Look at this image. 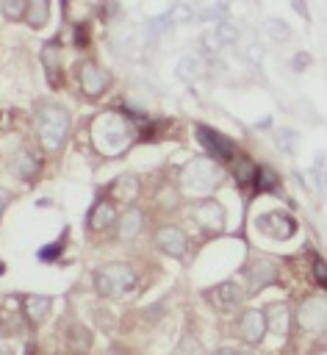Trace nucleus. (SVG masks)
Instances as JSON below:
<instances>
[{
    "mask_svg": "<svg viewBox=\"0 0 327 355\" xmlns=\"http://www.w3.org/2000/svg\"><path fill=\"white\" fill-rule=\"evenodd\" d=\"M36 122V133H39V144L44 153H58L69 136V111L58 103H42L33 114Z\"/></svg>",
    "mask_w": 327,
    "mask_h": 355,
    "instance_id": "1",
    "label": "nucleus"
},
{
    "mask_svg": "<svg viewBox=\"0 0 327 355\" xmlns=\"http://www.w3.org/2000/svg\"><path fill=\"white\" fill-rule=\"evenodd\" d=\"M91 139L103 153H119L130 144L133 139V128L122 114H100L91 122Z\"/></svg>",
    "mask_w": 327,
    "mask_h": 355,
    "instance_id": "2",
    "label": "nucleus"
},
{
    "mask_svg": "<svg viewBox=\"0 0 327 355\" xmlns=\"http://www.w3.org/2000/svg\"><path fill=\"white\" fill-rule=\"evenodd\" d=\"M222 178H224L222 166L208 155L191 158L180 172V180L188 191H213V189L222 186Z\"/></svg>",
    "mask_w": 327,
    "mask_h": 355,
    "instance_id": "3",
    "label": "nucleus"
},
{
    "mask_svg": "<svg viewBox=\"0 0 327 355\" xmlns=\"http://www.w3.org/2000/svg\"><path fill=\"white\" fill-rule=\"evenodd\" d=\"M136 286V272L130 263L125 261H114V263H105L94 272V288L103 294V297H122L127 294L130 288Z\"/></svg>",
    "mask_w": 327,
    "mask_h": 355,
    "instance_id": "4",
    "label": "nucleus"
},
{
    "mask_svg": "<svg viewBox=\"0 0 327 355\" xmlns=\"http://www.w3.org/2000/svg\"><path fill=\"white\" fill-rule=\"evenodd\" d=\"M297 327L305 333H327V297H305L297 308Z\"/></svg>",
    "mask_w": 327,
    "mask_h": 355,
    "instance_id": "5",
    "label": "nucleus"
},
{
    "mask_svg": "<svg viewBox=\"0 0 327 355\" xmlns=\"http://www.w3.org/2000/svg\"><path fill=\"white\" fill-rule=\"evenodd\" d=\"M191 219L208 230V233H219L224 227V205L213 197H205V200H197L191 205Z\"/></svg>",
    "mask_w": 327,
    "mask_h": 355,
    "instance_id": "6",
    "label": "nucleus"
},
{
    "mask_svg": "<svg viewBox=\"0 0 327 355\" xmlns=\"http://www.w3.org/2000/svg\"><path fill=\"white\" fill-rule=\"evenodd\" d=\"M78 83L86 97H103L105 89L111 86V75L97 61H83L78 69Z\"/></svg>",
    "mask_w": 327,
    "mask_h": 355,
    "instance_id": "7",
    "label": "nucleus"
},
{
    "mask_svg": "<svg viewBox=\"0 0 327 355\" xmlns=\"http://www.w3.org/2000/svg\"><path fill=\"white\" fill-rule=\"evenodd\" d=\"M255 227H258L263 236L283 241V239H291V236H294L297 222H294L285 211H266V214H260V216L255 219Z\"/></svg>",
    "mask_w": 327,
    "mask_h": 355,
    "instance_id": "8",
    "label": "nucleus"
},
{
    "mask_svg": "<svg viewBox=\"0 0 327 355\" xmlns=\"http://www.w3.org/2000/svg\"><path fill=\"white\" fill-rule=\"evenodd\" d=\"M197 139L208 150V158H230L233 161V141L227 136H222L219 130H213L208 125H197Z\"/></svg>",
    "mask_w": 327,
    "mask_h": 355,
    "instance_id": "9",
    "label": "nucleus"
},
{
    "mask_svg": "<svg viewBox=\"0 0 327 355\" xmlns=\"http://www.w3.org/2000/svg\"><path fill=\"white\" fill-rule=\"evenodd\" d=\"M238 336L249 347L260 344L263 336H266V316H263V311H255V308L252 311H244L241 319H238Z\"/></svg>",
    "mask_w": 327,
    "mask_h": 355,
    "instance_id": "10",
    "label": "nucleus"
},
{
    "mask_svg": "<svg viewBox=\"0 0 327 355\" xmlns=\"http://www.w3.org/2000/svg\"><path fill=\"white\" fill-rule=\"evenodd\" d=\"M155 247H158L164 255L183 258V255H186V247H188V239H186V233H183L180 227L166 225V227H161V230L155 233Z\"/></svg>",
    "mask_w": 327,
    "mask_h": 355,
    "instance_id": "11",
    "label": "nucleus"
},
{
    "mask_svg": "<svg viewBox=\"0 0 327 355\" xmlns=\"http://www.w3.org/2000/svg\"><path fill=\"white\" fill-rule=\"evenodd\" d=\"M8 172L19 180H36L39 172H42V161L39 155H33L30 150H17L8 161Z\"/></svg>",
    "mask_w": 327,
    "mask_h": 355,
    "instance_id": "12",
    "label": "nucleus"
},
{
    "mask_svg": "<svg viewBox=\"0 0 327 355\" xmlns=\"http://www.w3.org/2000/svg\"><path fill=\"white\" fill-rule=\"evenodd\" d=\"M222 313H227V311H233V308H238L241 305V300H244V294L238 291V286L236 283H219V286H213L208 294H205Z\"/></svg>",
    "mask_w": 327,
    "mask_h": 355,
    "instance_id": "13",
    "label": "nucleus"
},
{
    "mask_svg": "<svg viewBox=\"0 0 327 355\" xmlns=\"http://www.w3.org/2000/svg\"><path fill=\"white\" fill-rule=\"evenodd\" d=\"M263 316H266V333H274L280 338L288 336V330H291V311H288L285 302H272L263 311Z\"/></svg>",
    "mask_w": 327,
    "mask_h": 355,
    "instance_id": "14",
    "label": "nucleus"
},
{
    "mask_svg": "<svg viewBox=\"0 0 327 355\" xmlns=\"http://www.w3.org/2000/svg\"><path fill=\"white\" fill-rule=\"evenodd\" d=\"M141 225H144V214L139 208H127L116 222V233L122 241H133L141 233Z\"/></svg>",
    "mask_w": 327,
    "mask_h": 355,
    "instance_id": "15",
    "label": "nucleus"
},
{
    "mask_svg": "<svg viewBox=\"0 0 327 355\" xmlns=\"http://www.w3.org/2000/svg\"><path fill=\"white\" fill-rule=\"evenodd\" d=\"M247 277H249V291L258 294L263 286H269L277 277V266L269 261H258V263H252V269H247Z\"/></svg>",
    "mask_w": 327,
    "mask_h": 355,
    "instance_id": "16",
    "label": "nucleus"
},
{
    "mask_svg": "<svg viewBox=\"0 0 327 355\" xmlns=\"http://www.w3.org/2000/svg\"><path fill=\"white\" fill-rule=\"evenodd\" d=\"M139 180L133 178V175H122V178H116L114 183H111V197L114 200H119V202H127V205H133L136 202V197H139Z\"/></svg>",
    "mask_w": 327,
    "mask_h": 355,
    "instance_id": "17",
    "label": "nucleus"
},
{
    "mask_svg": "<svg viewBox=\"0 0 327 355\" xmlns=\"http://www.w3.org/2000/svg\"><path fill=\"white\" fill-rule=\"evenodd\" d=\"M50 308H53V300H50V297L28 294V297L22 300V311H25V316H28V322H30V324L44 322V316L50 313Z\"/></svg>",
    "mask_w": 327,
    "mask_h": 355,
    "instance_id": "18",
    "label": "nucleus"
},
{
    "mask_svg": "<svg viewBox=\"0 0 327 355\" xmlns=\"http://www.w3.org/2000/svg\"><path fill=\"white\" fill-rule=\"evenodd\" d=\"M116 222V208H114V202H108V200H100L91 211H89V227L91 230H105V227H111Z\"/></svg>",
    "mask_w": 327,
    "mask_h": 355,
    "instance_id": "19",
    "label": "nucleus"
},
{
    "mask_svg": "<svg viewBox=\"0 0 327 355\" xmlns=\"http://www.w3.org/2000/svg\"><path fill=\"white\" fill-rule=\"evenodd\" d=\"M202 75H205V61H202L200 55L188 53V55H183V58L177 61V78H183V80H197V78H202Z\"/></svg>",
    "mask_w": 327,
    "mask_h": 355,
    "instance_id": "20",
    "label": "nucleus"
},
{
    "mask_svg": "<svg viewBox=\"0 0 327 355\" xmlns=\"http://www.w3.org/2000/svg\"><path fill=\"white\" fill-rule=\"evenodd\" d=\"M47 19H50V3L47 0H30L28 11H25V22L33 28H42Z\"/></svg>",
    "mask_w": 327,
    "mask_h": 355,
    "instance_id": "21",
    "label": "nucleus"
},
{
    "mask_svg": "<svg viewBox=\"0 0 327 355\" xmlns=\"http://www.w3.org/2000/svg\"><path fill=\"white\" fill-rule=\"evenodd\" d=\"M42 61H44V69H47V78L50 80H58V64H61V58H58V44L55 42H47L44 47H42Z\"/></svg>",
    "mask_w": 327,
    "mask_h": 355,
    "instance_id": "22",
    "label": "nucleus"
},
{
    "mask_svg": "<svg viewBox=\"0 0 327 355\" xmlns=\"http://www.w3.org/2000/svg\"><path fill=\"white\" fill-rule=\"evenodd\" d=\"M67 341H69V347H75L78 352H86L89 349V344H91V336H89V330L83 327V324H69L67 327Z\"/></svg>",
    "mask_w": 327,
    "mask_h": 355,
    "instance_id": "23",
    "label": "nucleus"
},
{
    "mask_svg": "<svg viewBox=\"0 0 327 355\" xmlns=\"http://www.w3.org/2000/svg\"><path fill=\"white\" fill-rule=\"evenodd\" d=\"M230 169H233V175H236L238 183H249V180L255 183V172H258V169L252 166L249 158H233V161H230Z\"/></svg>",
    "mask_w": 327,
    "mask_h": 355,
    "instance_id": "24",
    "label": "nucleus"
},
{
    "mask_svg": "<svg viewBox=\"0 0 327 355\" xmlns=\"http://www.w3.org/2000/svg\"><path fill=\"white\" fill-rule=\"evenodd\" d=\"M0 11L8 17V19H25V11H28V3L25 0H3Z\"/></svg>",
    "mask_w": 327,
    "mask_h": 355,
    "instance_id": "25",
    "label": "nucleus"
},
{
    "mask_svg": "<svg viewBox=\"0 0 327 355\" xmlns=\"http://www.w3.org/2000/svg\"><path fill=\"white\" fill-rule=\"evenodd\" d=\"M255 175H258V178H255V189H258V191H266V189H277V172H272L269 166H260Z\"/></svg>",
    "mask_w": 327,
    "mask_h": 355,
    "instance_id": "26",
    "label": "nucleus"
},
{
    "mask_svg": "<svg viewBox=\"0 0 327 355\" xmlns=\"http://www.w3.org/2000/svg\"><path fill=\"white\" fill-rule=\"evenodd\" d=\"M213 36H216V42H219V44H230V42L238 36V28H236V25H230L227 19H222V22L216 25Z\"/></svg>",
    "mask_w": 327,
    "mask_h": 355,
    "instance_id": "27",
    "label": "nucleus"
},
{
    "mask_svg": "<svg viewBox=\"0 0 327 355\" xmlns=\"http://www.w3.org/2000/svg\"><path fill=\"white\" fill-rule=\"evenodd\" d=\"M177 355H205V349L194 336H183L180 347H177Z\"/></svg>",
    "mask_w": 327,
    "mask_h": 355,
    "instance_id": "28",
    "label": "nucleus"
},
{
    "mask_svg": "<svg viewBox=\"0 0 327 355\" xmlns=\"http://www.w3.org/2000/svg\"><path fill=\"white\" fill-rule=\"evenodd\" d=\"M266 31H269V36H274V39H288V33H291L283 19H269V22H266Z\"/></svg>",
    "mask_w": 327,
    "mask_h": 355,
    "instance_id": "29",
    "label": "nucleus"
},
{
    "mask_svg": "<svg viewBox=\"0 0 327 355\" xmlns=\"http://www.w3.org/2000/svg\"><path fill=\"white\" fill-rule=\"evenodd\" d=\"M169 17H172V22H186V19H191V17H194V8H191V6L177 3V6H172Z\"/></svg>",
    "mask_w": 327,
    "mask_h": 355,
    "instance_id": "30",
    "label": "nucleus"
},
{
    "mask_svg": "<svg viewBox=\"0 0 327 355\" xmlns=\"http://www.w3.org/2000/svg\"><path fill=\"white\" fill-rule=\"evenodd\" d=\"M313 277L319 280V286H324V288H327V263H324L321 258H316V261H313Z\"/></svg>",
    "mask_w": 327,
    "mask_h": 355,
    "instance_id": "31",
    "label": "nucleus"
},
{
    "mask_svg": "<svg viewBox=\"0 0 327 355\" xmlns=\"http://www.w3.org/2000/svg\"><path fill=\"white\" fill-rule=\"evenodd\" d=\"M274 136H277V141H280V147H283V150H285V153H288V150H291V141H294V139H297V133H291V130H288V128H280V130H277V133H274Z\"/></svg>",
    "mask_w": 327,
    "mask_h": 355,
    "instance_id": "32",
    "label": "nucleus"
},
{
    "mask_svg": "<svg viewBox=\"0 0 327 355\" xmlns=\"http://www.w3.org/2000/svg\"><path fill=\"white\" fill-rule=\"evenodd\" d=\"M224 11H227V6H222V3H219V6L205 8V11H202V17H205V19H213V17H224Z\"/></svg>",
    "mask_w": 327,
    "mask_h": 355,
    "instance_id": "33",
    "label": "nucleus"
},
{
    "mask_svg": "<svg viewBox=\"0 0 327 355\" xmlns=\"http://www.w3.org/2000/svg\"><path fill=\"white\" fill-rule=\"evenodd\" d=\"M8 200H11V194L0 186V216H3V211H6V205H8Z\"/></svg>",
    "mask_w": 327,
    "mask_h": 355,
    "instance_id": "34",
    "label": "nucleus"
},
{
    "mask_svg": "<svg viewBox=\"0 0 327 355\" xmlns=\"http://www.w3.org/2000/svg\"><path fill=\"white\" fill-rule=\"evenodd\" d=\"M316 166H321V183L327 186V161H324V158H319V161H316Z\"/></svg>",
    "mask_w": 327,
    "mask_h": 355,
    "instance_id": "35",
    "label": "nucleus"
},
{
    "mask_svg": "<svg viewBox=\"0 0 327 355\" xmlns=\"http://www.w3.org/2000/svg\"><path fill=\"white\" fill-rule=\"evenodd\" d=\"M213 355H238V352H236L233 347H219V349H216Z\"/></svg>",
    "mask_w": 327,
    "mask_h": 355,
    "instance_id": "36",
    "label": "nucleus"
},
{
    "mask_svg": "<svg viewBox=\"0 0 327 355\" xmlns=\"http://www.w3.org/2000/svg\"><path fill=\"white\" fill-rule=\"evenodd\" d=\"M0 355H14V349H11L8 344H3V347H0Z\"/></svg>",
    "mask_w": 327,
    "mask_h": 355,
    "instance_id": "37",
    "label": "nucleus"
},
{
    "mask_svg": "<svg viewBox=\"0 0 327 355\" xmlns=\"http://www.w3.org/2000/svg\"><path fill=\"white\" fill-rule=\"evenodd\" d=\"M238 355H249V352H238Z\"/></svg>",
    "mask_w": 327,
    "mask_h": 355,
    "instance_id": "38",
    "label": "nucleus"
},
{
    "mask_svg": "<svg viewBox=\"0 0 327 355\" xmlns=\"http://www.w3.org/2000/svg\"><path fill=\"white\" fill-rule=\"evenodd\" d=\"M0 327H3V324H0Z\"/></svg>",
    "mask_w": 327,
    "mask_h": 355,
    "instance_id": "39",
    "label": "nucleus"
}]
</instances>
